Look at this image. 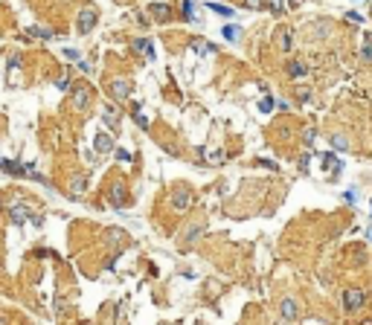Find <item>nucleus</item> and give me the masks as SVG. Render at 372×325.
Instances as JSON below:
<instances>
[{
	"instance_id": "f257e3e1",
	"label": "nucleus",
	"mask_w": 372,
	"mask_h": 325,
	"mask_svg": "<svg viewBox=\"0 0 372 325\" xmlns=\"http://www.w3.org/2000/svg\"><path fill=\"white\" fill-rule=\"evenodd\" d=\"M93 20H96V12H93V9H84V15L79 17V29H81V32H87V29L93 26Z\"/></svg>"
},
{
	"instance_id": "7ed1b4c3",
	"label": "nucleus",
	"mask_w": 372,
	"mask_h": 325,
	"mask_svg": "<svg viewBox=\"0 0 372 325\" xmlns=\"http://www.w3.org/2000/svg\"><path fill=\"white\" fill-rule=\"evenodd\" d=\"M291 76H306V67H303V64H294V67H291Z\"/></svg>"
},
{
	"instance_id": "f03ea898",
	"label": "nucleus",
	"mask_w": 372,
	"mask_h": 325,
	"mask_svg": "<svg viewBox=\"0 0 372 325\" xmlns=\"http://www.w3.org/2000/svg\"><path fill=\"white\" fill-rule=\"evenodd\" d=\"M361 302H364V294H361V291H346V308H349V311H355Z\"/></svg>"
},
{
	"instance_id": "20e7f679",
	"label": "nucleus",
	"mask_w": 372,
	"mask_h": 325,
	"mask_svg": "<svg viewBox=\"0 0 372 325\" xmlns=\"http://www.w3.org/2000/svg\"><path fill=\"white\" fill-rule=\"evenodd\" d=\"M285 317H294V302H285Z\"/></svg>"
}]
</instances>
